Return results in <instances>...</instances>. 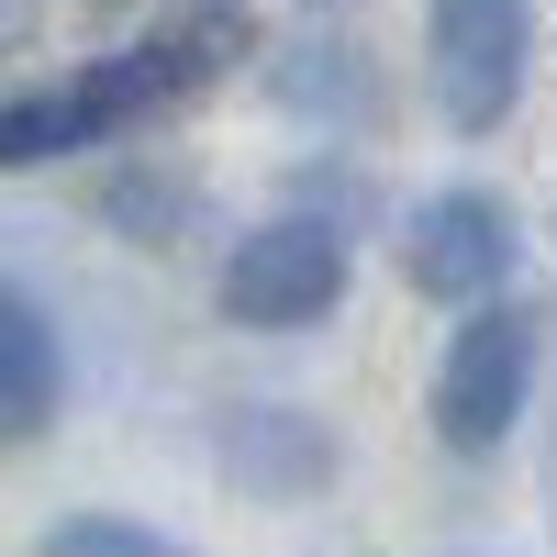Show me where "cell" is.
Returning <instances> with one entry per match:
<instances>
[{
  "label": "cell",
  "mask_w": 557,
  "mask_h": 557,
  "mask_svg": "<svg viewBox=\"0 0 557 557\" xmlns=\"http://www.w3.org/2000/svg\"><path fill=\"white\" fill-rule=\"evenodd\" d=\"M524 89V0H435V101L457 134H491Z\"/></svg>",
  "instance_id": "cell-1"
},
{
  "label": "cell",
  "mask_w": 557,
  "mask_h": 557,
  "mask_svg": "<svg viewBox=\"0 0 557 557\" xmlns=\"http://www.w3.org/2000/svg\"><path fill=\"white\" fill-rule=\"evenodd\" d=\"M201 67V45H157V57H123V67H89L78 89H57V101H23L12 123H0V146H12V168H34V157H57V146H89V134H112V123H134L146 101H168L178 78Z\"/></svg>",
  "instance_id": "cell-2"
},
{
  "label": "cell",
  "mask_w": 557,
  "mask_h": 557,
  "mask_svg": "<svg viewBox=\"0 0 557 557\" xmlns=\"http://www.w3.org/2000/svg\"><path fill=\"white\" fill-rule=\"evenodd\" d=\"M346 290V257L323 223H268V235L235 246V268H223V312L235 323H268V335H290V323H323Z\"/></svg>",
  "instance_id": "cell-3"
},
{
  "label": "cell",
  "mask_w": 557,
  "mask_h": 557,
  "mask_svg": "<svg viewBox=\"0 0 557 557\" xmlns=\"http://www.w3.org/2000/svg\"><path fill=\"white\" fill-rule=\"evenodd\" d=\"M502 268H513V212L491 190H446L401 223V278L424 301H480V290H502Z\"/></svg>",
  "instance_id": "cell-4"
},
{
  "label": "cell",
  "mask_w": 557,
  "mask_h": 557,
  "mask_svg": "<svg viewBox=\"0 0 557 557\" xmlns=\"http://www.w3.org/2000/svg\"><path fill=\"white\" fill-rule=\"evenodd\" d=\"M524 368H535V323L524 312H480L469 335L446 346V380H435V424L446 446H502V424H513V401H524Z\"/></svg>",
  "instance_id": "cell-5"
},
{
  "label": "cell",
  "mask_w": 557,
  "mask_h": 557,
  "mask_svg": "<svg viewBox=\"0 0 557 557\" xmlns=\"http://www.w3.org/2000/svg\"><path fill=\"white\" fill-rule=\"evenodd\" d=\"M0 335H12V435H45V401H57V368H45V312L12 301V312H0Z\"/></svg>",
  "instance_id": "cell-6"
},
{
  "label": "cell",
  "mask_w": 557,
  "mask_h": 557,
  "mask_svg": "<svg viewBox=\"0 0 557 557\" xmlns=\"http://www.w3.org/2000/svg\"><path fill=\"white\" fill-rule=\"evenodd\" d=\"M45 557H178V546H168V535H146V524L78 513V524H57V535H45Z\"/></svg>",
  "instance_id": "cell-7"
}]
</instances>
